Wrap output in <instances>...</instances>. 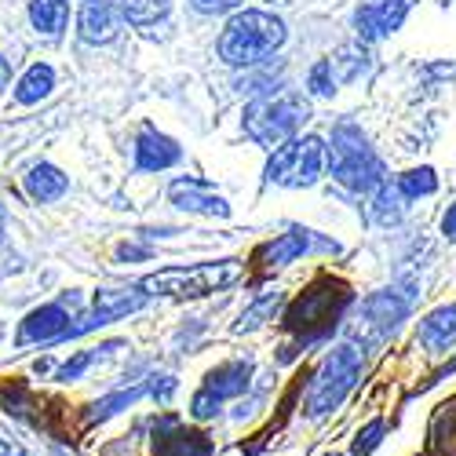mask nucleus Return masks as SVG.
Segmentation results:
<instances>
[{"mask_svg":"<svg viewBox=\"0 0 456 456\" xmlns=\"http://www.w3.org/2000/svg\"><path fill=\"white\" fill-rule=\"evenodd\" d=\"M150 449H154V456H216V442L198 428H186L175 412H165L154 420Z\"/></svg>","mask_w":456,"mask_h":456,"instance_id":"10","label":"nucleus"},{"mask_svg":"<svg viewBox=\"0 0 456 456\" xmlns=\"http://www.w3.org/2000/svg\"><path fill=\"white\" fill-rule=\"evenodd\" d=\"M416 344L428 354H445L456 344V303H442L416 325Z\"/></svg>","mask_w":456,"mask_h":456,"instance_id":"16","label":"nucleus"},{"mask_svg":"<svg viewBox=\"0 0 456 456\" xmlns=\"http://www.w3.org/2000/svg\"><path fill=\"white\" fill-rule=\"evenodd\" d=\"M281 307H285V296L281 292H263V296H256L248 307L241 311V318L234 322V336H241V332H256V329H263L267 322H274L278 314H281Z\"/></svg>","mask_w":456,"mask_h":456,"instance_id":"20","label":"nucleus"},{"mask_svg":"<svg viewBox=\"0 0 456 456\" xmlns=\"http://www.w3.org/2000/svg\"><path fill=\"white\" fill-rule=\"evenodd\" d=\"M285 45V22L267 12H238L219 37V59L226 66H256Z\"/></svg>","mask_w":456,"mask_h":456,"instance_id":"2","label":"nucleus"},{"mask_svg":"<svg viewBox=\"0 0 456 456\" xmlns=\"http://www.w3.org/2000/svg\"><path fill=\"white\" fill-rule=\"evenodd\" d=\"M351 303V292L339 285V281H318L311 285L307 292H303L292 307L285 311L281 325L289 332H299V347H307V344H322V339H329L336 318L344 314V307Z\"/></svg>","mask_w":456,"mask_h":456,"instance_id":"3","label":"nucleus"},{"mask_svg":"<svg viewBox=\"0 0 456 456\" xmlns=\"http://www.w3.org/2000/svg\"><path fill=\"white\" fill-rule=\"evenodd\" d=\"M442 231H445L449 241H456V205H449V212H445V219H442Z\"/></svg>","mask_w":456,"mask_h":456,"instance_id":"34","label":"nucleus"},{"mask_svg":"<svg viewBox=\"0 0 456 456\" xmlns=\"http://www.w3.org/2000/svg\"><path fill=\"white\" fill-rule=\"evenodd\" d=\"M384 435H387V420L384 416H372L365 428H358V435L351 442V456H372L379 445H384Z\"/></svg>","mask_w":456,"mask_h":456,"instance_id":"27","label":"nucleus"},{"mask_svg":"<svg viewBox=\"0 0 456 456\" xmlns=\"http://www.w3.org/2000/svg\"><path fill=\"white\" fill-rule=\"evenodd\" d=\"M179 158H183L179 142L168 139V135H161L158 128H146V132L135 139V165H139L142 172H165V168L179 165Z\"/></svg>","mask_w":456,"mask_h":456,"instance_id":"17","label":"nucleus"},{"mask_svg":"<svg viewBox=\"0 0 456 456\" xmlns=\"http://www.w3.org/2000/svg\"><path fill=\"white\" fill-rule=\"evenodd\" d=\"M69 19V0H29V22L37 33L59 37Z\"/></svg>","mask_w":456,"mask_h":456,"instance_id":"24","label":"nucleus"},{"mask_svg":"<svg viewBox=\"0 0 456 456\" xmlns=\"http://www.w3.org/2000/svg\"><path fill=\"white\" fill-rule=\"evenodd\" d=\"M412 8V0H362L354 12V26L362 41H379V37L395 33Z\"/></svg>","mask_w":456,"mask_h":456,"instance_id":"13","label":"nucleus"},{"mask_svg":"<svg viewBox=\"0 0 456 456\" xmlns=\"http://www.w3.org/2000/svg\"><path fill=\"white\" fill-rule=\"evenodd\" d=\"M311 245V234L307 231H292V234H281L274 238L271 245L259 248V259L267 263V267H289V263H296L303 252H307Z\"/></svg>","mask_w":456,"mask_h":456,"instance_id":"21","label":"nucleus"},{"mask_svg":"<svg viewBox=\"0 0 456 456\" xmlns=\"http://www.w3.org/2000/svg\"><path fill=\"white\" fill-rule=\"evenodd\" d=\"M125 344H118V339H113V344H102V347H88V351H77L73 358H66L59 369H55V379L59 384H77V379H85V372L99 362V358H106L110 351H121Z\"/></svg>","mask_w":456,"mask_h":456,"instance_id":"25","label":"nucleus"},{"mask_svg":"<svg viewBox=\"0 0 456 456\" xmlns=\"http://www.w3.org/2000/svg\"><path fill=\"white\" fill-rule=\"evenodd\" d=\"M142 384H146V395L154 398V402H161V405H168V402H172V395L179 391V379H175L172 372H161V376L154 372V376H146Z\"/></svg>","mask_w":456,"mask_h":456,"instance_id":"30","label":"nucleus"},{"mask_svg":"<svg viewBox=\"0 0 456 456\" xmlns=\"http://www.w3.org/2000/svg\"><path fill=\"white\" fill-rule=\"evenodd\" d=\"M52 88H55V69H52L48 62H33V66L22 73V81L15 85V102L33 106V102H41Z\"/></svg>","mask_w":456,"mask_h":456,"instance_id":"23","label":"nucleus"},{"mask_svg":"<svg viewBox=\"0 0 456 456\" xmlns=\"http://www.w3.org/2000/svg\"><path fill=\"white\" fill-rule=\"evenodd\" d=\"M332 179L339 186L354 190V194H365V190H376L384 183V165H379L376 150L369 146V139L362 135V128L354 125H339L332 132Z\"/></svg>","mask_w":456,"mask_h":456,"instance_id":"6","label":"nucleus"},{"mask_svg":"<svg viewBox=\"0 0 456 456\" xmlns=\"http://www.w3.org/2000/svg\"><path fill=\"white\" fill-rule=\"evenodd\" d=\"M395 186H398V194L405 201H412V198H420V194H435V190H438V175H435V168H412V172L398 175Z\"/></svg>","mask_w":456,"mask_h":456,"instance_id":"26","label":"nucleus"},{"mask_svg":"<svg viewBox=\"0 0 456 456\" xmlns=\"http://www.w3.org/2000/svg\"><path fill=\"white\" fill-rule=\"evenodd\" d=\"M241 278L238 259L223 263H198V267H165L158 274H146L139 289L146 296H168V299H201L219 289H231Z\"/></svg>","mask_w":456,"mask_h":456,"instance_id":"4","label":"nucleus"},{"mask_svg":"<svg viewBox=\"0 0 456 456\" xmlns=\"http://www.w3.org/2000/svg\"><path fill=\"white\" fill-rule=\"evenodd\" d=\"M22 190L26 198L37 201V205H48V201H59L66 190H69V179L55 168V165H33L22 179Z\"/></svg>","mask_w":456,"mask_h":456,"instance_id":"18","label":"nucleus"},{"mask_svg":"<svg viewBox=\"0 0 456 456\" xmlns=\"http://www.w3.org/2000/svg\"><path fill=\"white\" fill-rule=\"evenodd\" d=\"M113 8L125 15L128 26H135V29H150V26H158V22L168 19L172 0H118Z\"/></svg>","mask_w":456,"mask_h":456,"instance_id":"22","label":"nucleus"},{"mask_svg":"<svg viewBox=\"0 0 456 456\" xmlns=\"http://www.w3.org/2000/svg\"><path fill=\"white\" fill-rule=\"evenodd\" d=\"M146 292L142 289H99L95 299H92V311H81L77 318L69 322L66 336H62V344H69V339H81L95 329H106L113 322H121L128 314H139L146 307Z\"/></svg>","mask_w":456,"mask_h":456,"instance_id":"8","label":"nucleus"},{"mask_svg":"<svg viewBox=\"0 0 456 456\" xmlns=\"http://www.w3.org/2000/svg\"><path fill=\"white\" fill-rule=\"evenodd\" d=\"M4 85H8V62L0 59V92H4Z\"/></svg>","mask_w":456,"mask_h":456,"instance_id":"36","label":"nucleus"},{"mask_svg":"<svg viewBox=\"0 0 456 456\" xmlns=\"http://www.w3.org/2000/svg\"><path fill=\"white\" fill-rule=\"evenodd\" d=\"M311 118V102L296 95V92H274V95H263L252 106H245V135L259 146H281L285 139H292L303 121Z\"/></svg>","mask_w":456,"mask_h":456,"instance_id":"5","label":"nucleus"},{"mask_svg":"<svg viewBox=\"0 0 456 456\" xmlns=\"http://www.w3.org/2000/svg\"><path fill=\"white\" fill-rule=\"evenodd\" d=\"M81 314V299L77 296H62L55 303H45V307L29 311L19 322L15 332V347H48V344H62V336L69 329V322Z\"/></svg>","mask_w":456,"mask_h":456,"instance_id":"9","label":"nucleus"},{"mask_svg":"<svg viewBox=\"0 0 456 456\" xmlns=\"http://www.w3.org/2000/svg\"><path fill=\"white\" fill-rule=\"evenodd\" d=\"M139 398H146V384H135V387H121V391H113V395H106V398H99V402H92V405H88L85 424H88V428H99V424L113 420V416H121L125 409H132Z\"/></svg>","mask_w":456,"mask_h":456,"instance_id":"19","label":"nucleus"},{"mask_svg":"<svg viewBox=\"0 0 456 456\" xmlns=\"http://www.w3.org/2000/svg\"><path fill=\"white\" fill-rule=\"evenodd\" d=\"M252 376H256L252 354H238V358H226V362L212 365L205 372V379H201V387L226 405V402H238L241 395L252 391Z\"/></svg>","mask_w":456,"mask_h":456,"instance_id":"12","label":"nucleus"},{"mask_svg":"<svg viewBox=\"0 0 456 456\" xmlns=\"http://www.w3.org/2000/svg\"><path fill=\"white\" fill-rule=\"evenodd\" d=\"M52 369H55V362H52V358H41V362H33V372H37V376H45V372H52Z\"/></svg>","mask_w":456,"mask_h":456,"instance_id":"35","label":"nucleus"},{"mask_svg":"<svg viewBox=\"0 0 456 456\" xmlns=\"http://www.w3.org/2000/svg\"><path fill=\"white\" fill-rule=\"evenodd\" d=\"M325 142L318 135H292L285 139L281 146H274V154L267 161V183H278V186H314L325 172Z\"/></svg>","mask_w":456,"mask_h":456,"instance_id":"7","label":"nucleus"},{"mask_svg":"<svg viewBox=\"0 0 456 456\" xmlns=\"http://www.w3.org/2000/svg\"><path fill=\"white\" fill-rule=\"evenodd\" d=\"M402 194H398V186L395 183H379V194H376V223H398L402 219Z\"/></svg>","mask_w":456,"mask_h":456,"instance_id":"28","label":"nucleus"},{"mask_svg":"<svg viewBox=\"0 0 456 456\" xmlns=\"http://www.w3.org/2000/svg\"><path fill=\"white\" fill-rule=\"evenodd\" d=\"M307 85H311L314 95H332V92H336V88H332L336 77H332V62H329V59H322V62L311 69V81H307Z\"/></svg>","mask_w":456,"mask_h":456,"instance_id":"31","label":"nucleus"},{"mask_svg":"<svg viewBox=\"0 0 456 456\" xmlns=\"http://www.w3.org/2000/svg\"><path fill=\"white\" fill-rule=\"evenodd\" d=\"M168 198H172V205L183 208V212H198V216H231V205H226L208 183L190 179V175H186V179H175V183L168 186Z\"/></svg>","mask_w":456,"mask_h":456,"instance_id":"14","label":"nucleus"},{"mask_svg":"<svg viewBox=\"0 0 456 456\" xmlns=\"http://www.w3.org/2000/svg\"><path fill=\"white\" fill-rule=\"evenodd\" d=\"M409 314V299H402L398 292H376L362 303V318H358V339L362 344H384L387 336L398 332V325Z\"/></svg>","mask_w":456,"mask_h":456,"instance_id":"11","label":"nucleus"},{"mask_svg":"<svg viewBox=\"0 0 456 456\" xmlns=\"http://www.w3.org/2000/svg\"><path fill=\"white\" fill-rule=\"evenodd\" d=\"M365 372V354L358 344H339L332 347L322 365L314 369V376L303 387V416L307 420H329V416L347 402V395L358 387V379Z\"/></svg>","mask_w":456,"mask_h":456,"instance_id":"1","label":"nucleus"},{"mask_svg":"<svg viewBox=\"0 0 456 456\" xmlns=\"http://www.w3.org/2000/svg\"><path fill=\"white\" fill-rule=\"evenodd\" d=\"M77 37L85 45H110L113 37H118V8H113L110 0H81Z\"/></svg>","mask_w":456,"mask_h":456,"instance_id":"15","label":"nucleus"},{"mask_svg":"<svg viewBox=\"0 0 456 456\" xmlns=\"http://www.w3.org/2000/svg\"><path fill=\"white\" fill-rule=\"evenodd\" d=\"M186 412H190V420H194V424H212V420H219V416H223V402L216 395H208L205 387H198L194 395H190Z\"/></svg>","mask_w":456,"mask_h":456,"instance_id":"29","label":"nucleus"},{"mask_svg":"<svg viewBox=\"0 0 456 456\" xmlns=\"http://www.w3.org/2000/svg\"><path fill=\"white\" fill-rule=\"evenodd\" d=\"M201 15H226V12H238L241 0H190Z\"/></svg>","mask_w":456,"mask_h":456,"instance_id":"32","label":"nucleus"},{"mask_svg":"<svg viewBox=\"0 0 456 456\" xmlns=\"http://www.w3.org/2000/svg\"><path fill=\"white\" fill-rule=\"evenodd\" d=\"M0 456H29V452L22 449V442H19V438H8L4 431H0Z\"/></svg>","mask_w":456,"mask_h":456,"instance_id":"33","label":"nucleus"}]
</instances>
